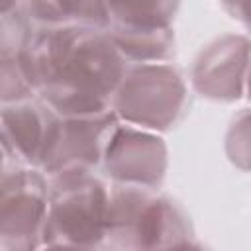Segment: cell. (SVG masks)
Listing matches in <instances>:
<instances>
[{
  "mask_svg": "<svg viewBox=\"0 0 251 251\" xmlns=\"http://www.w3.org/2000/svg\"><path fill=\"white\" fill-rule=\"evenodd\" d=\"M16 57L27 84L59 116L110 110L127 69L106 27L88 24L33 25Z\"/></svg>",
  "mask_w": 251,
  "mask_h": 251,
  "instance_id": "cell-1",
  "label": "cell"
},
{
  "mask_svg": "<svg viewBox=\"0 0 251 251\" xmlns=\"http://www.w3.org/2000/svg\"><path fill=\"white\" fill-rule=\"evenodd\" d=\"M194 239L186 214L157 188L114 184L110 188L104 245L116 249L190 247Z\"/></svg>",
  "mask_w": 251,
  "mask_h": 251,
  "instance_id": "cell-2",
  "label": "cell"
},
{
  "mask_svg": "<svg viewBox=\"0 0 251 251\" xmlns=\"http://www.w3.org/2000/svg\"><path fill=\"white\" fill-rule=\"evenodd\" d=\"M110 190L92 171H65L51 176L45 247H100L106 237Z\"/></svg>",
  "mask_w": 251,
  "mask_h": 251,
  "instance_id": "cell-3",
  "label": "cell"
},
{
  "mask_svg": "<svg viewBox=\"0 0 251 251\" xmlns=\"http://www.w3.org/2000/svg\"><path fill=\"white\" fill-rule=\"evenodd\" d=\"M188 104L180 71L165 63H127L110 110L129 126L167 131L178 124Z\"/></svg>",
  "mask_w": 251,
  "mask_h": 251,
  "instance_id": "cell-4",
  "label": "cell"
},
{
  "mask_svg": "<svg viewBox=\"0 0 251 251\" xmlns=\"http://www.w3.org/2000/svg\"><path fill=\"white\" fill-rule=\"evenodd\" d=\"M4 159L0 200V247L6 251L41 245L49 184L37 167Z\"/></svg>",
  "mask_w": 251,
  "mask_h": 251,
  "instance_id": "cell-5",
  "label": "cell"
},
{
  "mask_svg": "<svg viewBox=\"0 0 251 251\" xmlns=\"http://www.w3.org/2000/svg\"><path fill=\"white\" fill-rule=\"evenodd\" d=\"M118 124L112 110L88 116H55L37 169L49 176L65 171H94L102 163L106 141Z\"/></svg>",
  "mask_w": 251,
  "mask_h": 251,
  "instance_id": "cell-6",
  "label": "cell"
},
{
  "mask_svg": "<svg viewBox=\"0 0 251 251\" xmlns=\"http://www.w3.org/2000/svg\"><path fill=\"white\" fill-rule=\"evenodd\" d=\"M102 165L118 184L159 188L169 165L167 145L151 129L116 124L106 141Z\"/></svg>",
  "mask_w": 251,
  "mask_h": 251,
  "instance_id": "cell-7",
  "label": "cell"
},
{
  "mask_svg": "<svg viewBox=\"0 0 251 251\" xmlns=\"http://www.w3.org/2000/svg\"><path fill=\"white\" fill-rule=\"evenodd\" d=\"M251 63V41L245 35H222L206 45L194 61L190 78L198 94L233 102L245 94V80Z\"/></svg>",
  "mask_w": 251,
  "mask_h": 251,
  "instance_id": "cell-8",
  "label": "cell"
},
{
  "mask_svg": "<svg viewBox=\"0 0 251 251\" xmlns=\"http://www.w3.org/2000/svg\"><path fill=\"white\" fill-rule=\"evenodd\" d=\"M57 112L33 96L6 102L2 106V147L4 157L37 167L47 131Z\"/></svg>",
  "mask_w": 251,
  "mask_h": 251,
  "instance_id": "cell-9",
  "label": "cell"
},
{
  "mask_svg": "<svg viewBox=\"0 0 251 251\" xmlns=\"http://www.w3.org/2000/svg\"><path fill=\"white\" fill-rule=\"evenodd\" d=\"M22 8L33 25H55V24H88L98 27L110 25L106 0H24Z\"/></svg>",
  "mask_w": 251,
  "mask_h": 251,
  "instance_id": "cell-10",
  "label": "cell"
},
{
  "mask_svg": "<svg viewBox=\"0 0 251 251\" xmlns=\"http://www.w3.org/2000/svg\"><path fill=\"white\" fill-rule=\"evenodd\" d=\"M106 29L127 63H165L175 55V33L171 27L135 29L108 25Z\"/></svg>",
  "mask_w": 251,
  "mask_h": 251,
  "instance_id": "cell-11",
  "label": "cell"
},
{
  "mask_svg": "<svg viewBox=\"0 0 251 251\" xmlns=\"http://www.w3.org/2000/svg\"><path fill=\"white\" fill-rule=\"evenodd\" d=\"M180 0H106L110 25L135 29L171 27Z\"/></svg>",
  "mask_w": 251,
  "mask_h": 251,
  "instance_id": "cell-12",
  "label": "cell"
},
{
  "mask_svg": "<svg viewBox=\"0 0 251 251\" xmlns=\"http://www.w3.org/2000/svg\"><path fill=\"white\" fill-rule=\"evenodd\" d=\"M227 159L241 171H251V110L241 112L226 135Z\"/></svg>",
  "mask_w": 251,
  "mask_h": 251,
  "instance_id": "cell-13",
  "label": "cell"
},
{
  "mask_svg": "<svg viewBox=\"0 0 251 251\" xmlns=\"http://www.w3.org/2000/svg\"><path fill=\"white\" fill-rule=\"evenodd\" d=\"M222 8L251 31V0H218Z\"/></svg>",
  "mask_w": 251,
  "mask_h": 251,
  "instance_id": "cell-14",
  "label": "cell"
},
{
  "mask_svg": "<svg viewBox=\"0 0 251 251\" xmlns=\"http://www.w3.org/2000/svg\"><path fill=\"white\" fill-rule=\"evenodd\" d=\"M24 4V0H2V14H8L16 8H20Z\"/></svg>",
  "mask_w": 251,
  "mask_h": 251,
  "instance_id": "cell-15",
  "label": "cell"
},
{
  "mask_svg": "<svg viewBox=\"0 0 251 251\" xmlns=\"http://www.w3.org/2000/svg\"><path fill=\"white\" fill-rule=\"evenodd\" d=\"M245 94L251 102V63H249V71H247V80H245Z\"/></svg>",
  "mask_w": 251,
  "mask_h": 251,
  "instance_id": "cell-16",
  "label": "cell"
}]
</instances>
